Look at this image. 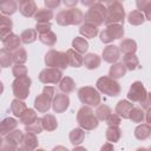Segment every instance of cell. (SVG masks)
<instances>
[{"label": "cell", "mask_w": 151, "mask_h": 151, "mask_svg": "<svg viewBox=\"0 0 151 151\" xmlns=\"http://www.w3.org/2000/svg\"><path fill=\"white\" fill-rule=\"evenodd\" d=\"M106 15H105V21L104 24L112 25V24H124L125 20V9L123 7V4L119 1H107L106 5Z\"/></svg>", "instance_id": "obj_1"}, {"label": "cell", "mask_w": 151, "mask_h": 151, "mask_svg": "<svg viewBox=\"0 0 151 151\" xmlns=\"http://www.w3.org/2000/svg\"><path fill=\"white\" fill-rule=\"evenodd\" d=\"M105 15H106L105 5L100 1H97V2H93L88 7L86 14L84 15V20L86 24H91V25H94L96 27H98L104 24Z\"/></svg>", "instance_id": "obj_2"}, {"label": "cell", "mask_w": 151, "mask_h": 151, "mask_svg": "<svg viewBox=\"0 0 151 151\" xmlns=\"http://www.w3.org/2000/svg\"><path fill=\"white\" fill-rule=\"evenodd\" d=\"M77 122L79 124V127L83 129L84 131H91V130H94L98 124H99V120L96 118L94 116V112L93 110L90 107V106H81L78 112H77Z\"/></svg>", "instance_id": "obj_3"}, {"label": "cell", "mask_w": 151, "mask_h": 151, "mask_svg": "<svg viewBox=\"0 0 151 151\" xmlns=\"http://www.w3.org/2000/svg\"><path fill=\"white\" fill-rule=\"evenodd\" d=\"M57 24L60 26H70V25H79L83 22L84 20V14L83 12L77 8H68V9H64L60 11L57 17H55Z\"/></svg>", "instance_id": "obj_4"}, {"label": "cell", "mask_w": 151, "mask_h": 151, "mask_svg": "<svg viewBox=\"0 0 151 151\" xmlns=\"http://www.w3.org/2000/svg\"><path fill=\"white\" fill-rule=\"evenodd\" d=\"M45 64L48 67L58 68V70H65L68 67V59L66 52L57 51V50H50L45 54Z\"/></svg>", "instance_id": "obj_5"}, {"label": "cell", "mask_w": 151, "mask_h": 151, "mask_svg": "<svg viewBox=\"0 0 151 151\" xmlns=\"http://www.w3.org/2000/svg\"><path fill=\"white\" fill-rule=\"evenodd\" d=\"M96 87L101 93H104L106 96H110V97H117L120 93L119 83L117 80L107 77V76H103V77L98 78V80L96 83Z\"/></svg>", "instance_id": "obj_6"}, {"label": "cell", "mask_w": 151, "mask_h": 151, "mask_svg": "<svg viewBox=\"0 0 151 151\" xmlns=\"http://www.w3.org/2000/svg\"><path fill=\"white\" fill-rule=\"evenodd\" d=\"M54 97V87L53 86H45L42 88V92L35 97L34 99V107L41 112L46 113L52 105V100Z\"/></svg>", "instance_id": "obj_7"}, {"label": "cell", "mask_w": 151, "mask_h": 151, "mask_svg": "<svg viewBox=\"0 0 151 151\" xmlns=\"http://www.w3.org/2000/svg\"><path fill=\"white\" fill-rule=\"evenodd\" d=\"M78 98L85 106H98L100 104V94L92 86H83L78 90Z\"/></svg>", "instance_id": "obj_8"}, {"label": "cell", "mask_w": 151, "mask_h": 151, "mask_svg": "<svg viewBox=\"0 0 151 151\" xmlns=\"http://www.w3.org/2000/svg\"><path fill=\"white\" fill-rule=\"evenodd\" d=\"M32 80L28 76L15 78L12 83V91L15 97V99L25 100L29 94V87H31Z\"/></svg>", "instance_id": "obj_9"}, {"label": "cell", "mask_w": 151, "mask_h": 151, "mask_svg": "<svg viewBox=\"0 0 151 151\" xmlns=\"http://www.w3.org/2000/svg\"><path fill=\"white\" fill-rule=\"evenodd\" d=\"M125 29L124 26L120 24H112V25H107L106 28L100 32V41L104 44H110L113 40L120 39L124 37Z\"/></svg>", "instance_id": "obj_10"}, {"label": "cell", "mask_w": 151, "mask_h": 151, "mask_svg": "<svg viewBox=\"0 0 151 151\" xmlns=\"http://www.w3.org/2000/svg\"><path fill=\"white\" fill-rule=\"evenodd\" d=\"M147 97H149V93H147L145 86L142 84V81H133L131 84L130 90L127 92V99H129V101L142 104Z\"/></svg>", "instance_id": "obj_11"}, {"label": "cell", "mask_w": 151, "mask_h": 151, "mask_svg": "<svg viewBox=\"0 0 151 151\" xmlns=\"http://www.w3.org/2000/svg\"><path fill=\"white\" fill-rule=\"evenodd\" d=\"M63 78V73L58 68L46 67L39 73V80L42 84H59Z\"/></svg>", "instance_id": "obj_12"}, {"label": "cell", "mask_w": 151, "mask_h": 151, "mask_svg": "<svg viewBox=\"0 0 151 151\" xmlns=\"http://www.w3.org/2000/svg\"><path fill=\"white\" fill-rule=\"evenodd\" d=\"M51 106H52L53 111L57 112V113L65 112L68 109V106H70V98H68V96L65 94V93H57V94H54Z\"/></svg>", "instance_id": "obj_13"}, {"label": "cell", "mask_w": 151, "mask_h": 151, "mask_svg": "<svg viewBox=\"0 0 151 151\" xmlns=\"http://www.w3.org/2000/svg\"><path fill=\"white\" fill-rule=\"evenodd\" d=\"M101 57H103L104 61L110 63V64H114L120 58V51H119L118 46H116V45H109V46L104 47L103 53H101Z\"/></svg>", "instance_id": "obj_14"}, {"label": "cell", "mask_w": 151, "mask_h": 151, "mask_svg": "<svg viewBox=\"0 0 151 151\" xmlns=\"http://www.w3.org/2000/svg\"><path fill=\"white\" fill-rule=\"evenodd\" d=\"M38 11L37 4L33 0H21L19 1V12L26 17V18H31L35 14V12Z\"/></svg>", "instance_id": "obj_15"}, {"label": "cell", "mask_w": 151, "mask_h": 151, "mask_svg": "<svg viewBox=\"0 0 151 151\" xmlns=\"http://www.w3.org/2000/svg\"><path fill=\"white\" fill-rule=\"evenodd\" d=\"M133 107L134 106H133V104L131 101L123 99V100H119L117 103V105H116V112L114 113H117L123 119H129V114H130V112H131V110Z\"/></svg>", "instance_id": "obj_16"}, {"label": "cell", "mask_w": 151, "mask_h": 151, "mask_svg": "<svg viewBox=\"0 0 151 151\" xmlns=\"http://www.w3.org/2000/svg\"><path fill=\"white\" fill-rule=\"evenodd\" d=\"M38 138H37V134L33 133V132H26L24 133V137H22V140H21V146L28 151H34L37 147H38Z\"/></svg>", "instance_id": "obj_17"}, {"label": "cell", "mask_w": 151, "mask_h": 151, "mask_svg": "<svg viewBox=\"0 0 151 151\" xmlns=\"http://www.w3.org/2000/svg\"><path fill=\"white\" fill-rule=\"evenodd\" d=\"M17 126H18L17 119H14L12 117H7V118H5L0 122V134L6 136L9 132L14 131L17 129Z\"/></svg>", "instance_id": "obj_18"}, {"label": "cell", "mask_w": 151, "mask_h": 151, "mask_svg": "<svg viewBox=\"0 0 151 151\" xmlns=\"http://www.w3.org/2000/svg\"><path fill=\"white\" fill-rule=\"evenodd\" d=\"M119 51L125 54H134L137 51V42L133 39H123L118 46Z\"/></svg>", "instance_id": "obj_19"}, {"label": "cell", "mask_w": 151, "mask_h": 151, "mask_svg": "<svg viewBox=\"0 0 151 151\" xmlns=\"http://www.w3.org/2000/svg\"><path fill=\"white\" fill-rule=\"evenodd\" d=\"M100 61H101L100 57L96 53H87L85 54V57H83V64L88 70L98 68L100 66Z\"/></svg>", "instance_id": "obj_20"}, {"label": "cell", "mask_w": 151, "mask_h": 151, "mask_svg": "<svg viewBox=\"0 0 151 151\" xmlns=\"http://www.w3.org/2000/svg\"><path fill=\"white\" fill-rule=\"evenodd\" d=\"M53 11L48 8H38L33 18L37 22H50L51 19H53Z\"/></svg>", "instance_id": "obj_21"}, {"label": "cell", "mask_w": 151, "mask_h": 151, "mask_svg": "<svg viewBox=\"0 0 151 151\" xmlns=\"http://www.w3.org/2000/svg\"><path fill=\"white\" fill-rule=\"evenodd\" d=\"M134 137L138 139V140H145L150 137L151 134V126L150 124H139L136 129H134Z\"/></svg>", "instance_id": "obj_22"}, {"label": "cell", "mask_w": 151, "mask_h": 151, "mask_svg": "<svg viewBox=\"0 0 151 151\" xmlns=\"http://www.w3.org/2000/svg\"><path fill=\"white\" fill-rule=\"evenodd\" d=\"M126 74V68L124 67V65L122 63H114L112 64V66L109 70V77L112 79H118V78H123Z\"/></svg>", "instance_id": "obj_23"}, {"label": "cell", "mask_w": 151, "mask_h": 151, "mask_svg": "<svg viewBox=\"0 0 151 151\" xmlns=\"http://www.w3.org/2000/svg\"><path fill=\"white\" fill-rule=\"evenodd\" d=\"M74 88H76V83H74V80L71 77H63L60 79V81H59V90L63 93H65V94L71 93V92L74 91Z\"/></svg>", "instance_id": "obj_24"}, {"label": "cell", "mask_w": 151, "mask_h": 151, "mask_svg": "<svg viewBox=\"0 0 151 151\" xmlns=\"http://www.w3.org/2000/svg\"><path fill=\"white\" fill-rule=\"evenodd\" d=\"M18 9V2L14 0H5L0 1V12H2L5 15H12Z\"/></svg>", "instance_id": "obj_25"}, {"label": "cell", "mask_w": 151, "mask_h": 151, "mask_svg": "<svg viewBox=\"0 0 151 151\" xmlns=\"http://www.w3.org/2000/svg\"><path fill=\"white\" fill-rule=\"evenodd\" d=\"M66 54H67V59H68V66L80 67L83 65V57H81V54H79L74 50H72V48L67 50Z\"/></svg>", "instance_id": "obj_26"}, {"label": "cell", "mask_w": 151, "mask_h": 151, "mask_svg": "<svg viewBox=\"0 0 151 151\" xmlns=\"http://www.w3.org/2000/svg\"><path fill=\"white\" fill-rule=\"evenodd\" d=\"M20 44H21V40H20V37L12 33L5 41H4V48H6L7 51H15L17 48L20 47Z\"/></svg>", "instance_id": "obj_27"}, {"label": "cell", "mask_w": 151, "mask_h": 151, "mask_svg": "<svg viewBox=\"0 0 151 151\" xmlns=\"http://www.w3.org/2000/svg\"><path fill=\"white\" fill-rule=\"evenodd\" d=\"M122 64L124 65V67L126 68V71L127 70L129 71H133V70H136L138 67L139 59H138V57L136 54H125L123 57V63Z\"/></svg>", "instance_id": "obj_28"}, {"label": "cell", "mask_w": 151, "mask_h": 151, "mask_svg": "<svg viewBox=\"0 0 151 151\" xmlns=\"http://www.w3.org/2000/svg\"><path fill=\"white\" fill-rule=\"evenodd\" d=\"M72 47H73L72 50H74L79 54H83V53H85L88 50V42H87V40L85 38L76 37L72 40Z\"/></svg>", "instance_id": "obj_29"}, {"label": "cell", "mask_w": 151, "mask_h": 151, "mask_svg": "<svg viewBox=\"0 0 151 151\" xmlns=\"http://www.w3.org/2000/svg\"><path fill=\"white\" fill-rule=\"evenodd\" d=\"M41 123H42L44 130H46V131H54L58 127V122H57L55 117L51 113H46L41 118Z\"/></svg>", "instance_id": "obj_30"}, {"label": "cell", "mask_w": 151, "mask_h": 151, "mask_svg": "<svg viewBox=\"0 0 151 151\" xmlns=\"http://www.w3.org/2000/svg\"><path fill=\"white\" fill-rule=\"evenodd\" d=\"M85 139V131L80 127H76L70 132V143L72 145H79Z\"/></svg>", "instance_id": "obj_31"}, {"label": "cell", "mask_w": 151, "mask_h": 151, "mask_svg": "<svg viewBox=\"0 0 151 151\" xmlns=\"http://www.w3.org/2000/svg\"><path fill=\"white\" fill-rule=\"evenodd\" d=\"M79 33L85 37V38H88V39H92L94 38L97 34H98V27H96L94 25H91V24H83L80 27H79Z\"/></svg>", "instance_id": "obj_32"}, {"label": "cell", "mask_w": 151, "mask_h": 151, "mask_svg": "<svg viewBox=\"0 0 151 151\" xmlns=\"http://www.w3.org/2000/svg\"><path fill=\"white\" fill-rule=\"evenodd\" d=\"M37 118H38V116H37L35 111H34L33 109H27V110L19 117V123L22 124V125H25V126H27V125L34 123V122L37 120Z\"/></svg>", "instance_id": "obj_33"}, {"label": "cell", "mask_w": 151, "mask_h": 151, "mask_svg": "<svg viewBox=\"0 0 151 151\" xmlns=\"http://www.w3.org/2000/svg\"><path fill=\"white\" fill-rule=\"evenodd\" d=\"M120 136H122V130L119 126H107L106 132H105V137L109 142L117 143L120 139Z\"/></svg>", "instance_id": "obj_34"}, {"label": "cell", "mask_w": 151, "mask_h": 151, "mask_svg": "<svg viewBox=\"0 0 151 151\" xmlns=\"http://www.w3.org/2000/svg\"><path fill=\"white\" fill-rule=\"evenodd\" d=\"M127 21H129V24L132 25V26H139V25H143V24H144L145 17H144V14H143L142 12L134 9V11H132V12L129 13V15H127Z\"/></svg>", "instance_id": "obj_35"}, {"label": "cell", "mask_w": 151, "mask_h": 151, "mask_svg": "<svg viewBox=\"0 0 151 151\" xmlns=\"http://www.w3.org/2000/svg\"><path fill=\"white\" fill-rule=\"evenodd\" d=\"M27 110V106L24 100L19 99H13L11 103V111L15 117H20L25 111Z\"/></svg>", "instance_id": "obj_36"}, {"label": "cell", "mask_w": 151, "mask_h": 151, "mask_svg": "<svg viewBox=\"0 0 151 151\" xmlns=\"http://www.w3.org/2000/svg\"><path fill=\"white\" fill-rule=\"evenodd\" d=\"M12 60L17 65H24V63L27 60V52H26V50L24 47L17 48L12 53Z\"/></svg>", "instance_id": "obj_37"}, {"label": "cell", "mask_w": 151, "mask_h": 151, "mask_svg": "<svg viewBox=\"0 0 151 151\" xmlns=\"http://www.w3.org/2000/svg\"><path fill=\"white\" fill-rule=\"evenodd\" d=\"M20 40L24 44H32L33 41L37 40V32L34 28H27L21 32L20 34Z\"/></svg>", "instance_id": "obj_38"}, {"label": "cell", "mask_w": 151, "mask_h": 151, "mask_svg": "<svg viewBox=\"0 0 151 151\" xmlns=\"http://www.w3.org/2000/svg\"><path fill=\"white\" fill-rule=\"evenodd\" d=\"M94 113H96L94 116H96V118L98 120L104 122V120L107 119V117L110 116V113H112V111H111L110 106H107L105 104H101V105H98V107L96 109V112Z\"/></svg>", "instance_id": "obj_39"}, {"label": "cell", "mask_w": 151, "mask_h": 151, "mask_svg": "<svg viewBox=\"0 0 151 151\" xmlns=\"http://www.w3.org/2000/svg\"><path fill=\"white\" fill-rule=\"evenodd\" d=\"M19 144L17 142H14L13 139L8 138L7 136H5L4 139H1L0 142V151H15L18 149Z\"/></svg>", "instance_id": "obj_40"}, {"label": "cell", "mask_w": 151, "mask_h": 151, "mask_svg": "<svg viewBox=\"0 0 151 151\" xmlns=\"http://www.w3.org/2000/svg\"><path fill=\"white\" fill-rule=\"evenodd\" d=\"M139 12H142L145 17V20H151V12H150V8H151V1L150 0H146V1H137L136 2Z\"/></svg>", "instance_id": "obj_41"}, {"label": "cell", "mask_w": 151, "mask_h": 151, "mask_svg": "<svg viewBox=\"0 0 151 151\" xmlns=\"http://www.w3.org/2000/svg\"><path fill=\"white\" fill-rule=\"evenodd\" d=\"M39 40L47 46H54L57 44V35L53 31H50L44 34H39Z\"/></svg>", "instance_id": "obj_42"}, {"label": "cell", "mask_w": 151, "mask_h": 151, "mask_svg": "<svg viewBox=\"0 0 151 151\" xmlns=\"http://www.w3.org/2000/svg\"><path fill=\"white\" fill-rule=\"evenodd\" d=\"M12 63V53L6 48H0V67H9Z\"/></svg>", "instance_id": "obj_43"}, {"label": "cell", "mask_w": 151, "mask_h": 151, "mask_svg": "<svg viewBox=\"0 0 151 151\" xmlns=\"http://www.w3.org/2000/svg\"><path fill=\"white\" fill-rule=\"evenodd\" d=\"M144 110L142 107H133L129 114V119L132 120L133 123H142L144 120Z\"/></svg>", "instance_id": "obj_44"}, {"label": "cell", "mask_w": 151, "mask_h": 151, "mask_svg": "<svg viewBox=\"0 0 151 151\" xmlns=\"http://www.w3.org/2000/svg\"><path fill=\"white\" fill-rule=\"evenodd\" d=\"M42 130H44V127H42L41 118H37V120H35L34 123H32V124L25 126V131H26V132H33V133H35V134L41 133Z\"/></svg>", "instance_id": "obj_45"}, {"label": "cell", "mask_w": 151, "mask_h": 151, "mask_svg": "<svg viewBox=\"0 0 151 151\" xmlns=\"http://www.w3.org/2000/svg\"><path fill=\"white\" fill-rule=\"evenodd\" d=\"M12 73L15 78H20V77H25L27 76V67L25 65H13L12 67Z\"/></svg>", "instance_id": "obj_46"}, {"label": "cell", "mask_w": 151, "mask_h": 151, "mask_svg": "<svg viewBox=\"0 0 151 151\" xmlns=\"http://www.w3.org/2000/svg\"><path fill=\"white\" fill-rule=\"evenodd\" d=\"M51 28H52L51 22H37L34 29L38 34H44V33H47V32L52 31Z\"/></svg>", "instance_id": "obj_47"}, {"label": "cell", "mask_w": 151, "mask_h": 151, "mask_svg": "<svg viewBox=\"0 0 151 151\" xmlns=\"http://www.w3.org/2000/svg\"><path fill=\"white\" fill-rule=\"evenodd\" d=\"M105 122H106L107 126H119L122 118L117 113H110V116L107 117V119Z\"/></svg>", "instance_id": "obj_48"}, {"label": "cell", "mask_w": 151, "mask_h": 151, "mask_svg": "<svg viewBox=\"0 0 151 151\" xmlns=\"http://www.w3.org/2000/svg\"><path fill=\"white\" fill-rule=\"evenodd\" d=\"M8 138L13 139L14 142H17L18 144H21V140H22V137H24V132L21 130H14L12 132H9L8 134H6Z\"/></svg>", "instance_id": "obj_49"}, {"label": "cell", "mask_w": 151, "mask_h": 151, "mask_svg": "<svg viewBox=\"0 0 151 151\" xmlns=\"http://www.w3.org/2000/svg\"><path fill=\"white\" fill-rule=\"evenodd\" d=\"M12 34V28L9 27H0V40L4 42Z\"/></svg>", "instance_id": "obj_50"}, {"label": "cell", "mask_w": 151, "mask_h": 151, "mask_svg": "<svg viewBox=\"0 0 151 151\" xmlns=\"http://www.w3.org/2000/svg\"><path fill=\"white\" fill-rule=\"evenodd\" d=\"M0 27H9V28H12L13 27L12 19H9L6 15H1L0 17Z\"/></svg>", "instance_id": "obj_51"}, {"label": "cell", "mask_w": 151, "mask_h": 151, "mask_svg": "<svg viewBox=\"0 0 151 151\" xmlns=\"http://www.w3.org/2000/svg\"><path fill=\"white\" fill-rule=\"evenodd\" d=\"M45 6L48 8V9H53V8H57L59 5H60V1L59 0H45Z\"/></svg>", "instance_id": "obj_52"}, {"label": "cell", "mask_w": 151, "mask_h": 151, "mask_svg": "<svg viewBox=\"0 0 151 151\" xmlns=\"http://www.w3.org/2000/svg\"><path fill=\"white\" fill-rule=\"evenodd\" d=\"M100 151H114L113 144H111V143H105V144L100 147Z\"/></svg>", "instance_id": "obj_53"}, {"label": "cell", "mask_w": 151, "mask_h": 151, "mask_svg": "<svg viewBox=\"0 0 151 151\" xmlns=\"http://www.w3.org/2000/svg\"><path fill=\"white\" fill-rule=\"evenodd\" d=\"M64 4H65L66 6H68L70 8H73V7H76V5L78 4V1H77V0H73V1H67V0H65Z\"/></svg>", "instance_id": "obj_54"}, {"label": "cell", "mask_w": 151, "mask_h": 151, "mask_svg": "<svg viewBox=\"0 0 151 151\" xmlns=\"http://www.w3.org/2000/svg\"><path fill=\"white\" fill-rule=\"evenodd\" d=\"M52 151H70L67 147H65V146H63V145H58V146H55V147H53V150Z\"/></svg>", "instance_id": "obj_55"}, {"label": "cell", "mask_w": 151, "mask_h": 151, "mask_svg": "<svg viewBox=\"0 0 151 151\" xmlns=\"http://www.w3.org/2000/svg\"><path fill=\"white\" fill-rule=\"evenodd\" d=\"M72 151H87V150L85 147H83V146H74V149Z\"/></svg>", "instance_id": "obj_56"}, {"label": "cell", "mask_w": 151, "mask_h": 151, "mask_svg": "<svg viewBox=\"0 0 151 151\" xmlns=\"http://www.w3.org/2000/svg\"><path fill=\"white\" fill-rule=\"evenodd\" d=\"M93 2H94V1H90V2H88V1H81L83 5H87V6H91Z\"/></svg>", "instance_id": "obj_57"}, {"label": "cell", "mask_w": 151, "mask_h": 151, "mask_svg": "<svg viewBox=\"0 0 151 151\" xmlns=\"http://www.w3.org/2000/svg\"><path fill=\"white\" fill-rule=\"evenodd\" d=\"M4 92V84H2V81H0V94Z\"/></svg>", "instance_id": "obj_58"}, {"label": "cell", "mask_w": 151, "mask_h": 151, "mask_svg": "<svg viewBox=\"0 0 151 151\" xmlns=\"http://www.w3.org/2000/svg\"><path fill=\"white\" fill-rule=\"evenodd\" d=\"M136 151H149V149H146V147H138Z\"/></svg>", "instance_id": "obj_59"}, {"label": "cell", "mask_w": 151, "mask_h": 151, "mask_svg": "<svg viewBox=\"0 0 151 151\" xmlns=\"http://www.w3.org/2000/svg\"><path fill=\"white\" fill-rule=\"evenodd\" d=\"M15 151H28V150H26V149H24L22 146H19V147H18V149H17Z\"/></svg>", "instance_id": "obj_60"}, {"label": "cell", "mask_w": 151, "mask_h": 151, "mask_svg": "<svg viewBox=\"0 0 151 151\" xmlns=\"http://www.w3.org/2000/svg\"><path fill=\"white\" fill-rule=\"evenodd\" d=\"M34 151H46V150H44V149H35Z\"/></svg>", "instance_id": "obj_61"}, {"label": "cell", "mask_w": 151, "mask_h": 151, "mask_svg": "<svg viewBox=\"0 0 151 151\" xmlns=\"http://www.w3.org/2000/svg\"><path fill=\"white\" fill-rule=\"evenodd\" d=\"M0 142H1V134H0Z\"/></svg>", "instance_id": "obj_62"}, {"label": "cell", "mask_w": 151, "mask_h": 151, "mask_svg": "<svg viewBox=\"0 0 151 151\" xmlns=\"http://www.w3.org/2000/svg\"><path fill=\"white\" fill-rule=\"evenodd\" d=\"M0 17H1V15H0Z\"/></svg>", "instance_id": "obj_63"}]
</instances>
